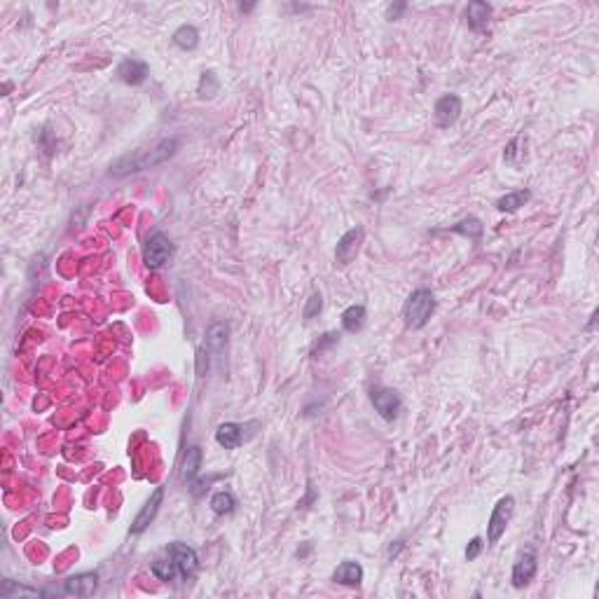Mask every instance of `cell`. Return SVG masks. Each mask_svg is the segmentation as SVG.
Returning <instances> with one entry per match:
<instances>
[{"instance_id": "6da1fadb", "label": "cell", "mask_w": 599, "mask_h": 599, "mask_svg": "<svg viewBox=\"0 0 599 599\" xmlns=\"http://www.w3.org/2000/svg\"><path fill=\"white\" fill-rule=\"evenodd\" d=\"M176 150H178V138H166V141H162V143L155 147V150L143 152V155H138V157L120 159L110 174H113V176H127V174H132V171L152 169V166H157V164L166 162L169 157H174Z\"/></svg>"}, {"instance_id": "7a4b0ae2", "label": "cell", "mask_w": 599, "mask_h": 599, "mask_svg": "<svg viewBox=\"0 0 599 599\" xmlns=\"http://www.w3.org/2000/svg\"><path fill=\"white\" fill-rule=\"evenodd\" d=\"M436 312V298L429 288H419L407 298L405 310H403V319L407 323V328L419 330L429 323V319L433 316Z\"/></svg>"}, {"instance_id": "3957f363", "label": "cell", "mask_w": 599, "mask_h": 599, "mask_svg": "<svg viewBox=\"0 0 599 599\" xmlns=\"http://www.w3.org/2000/svg\"><path fill=\"white\" fill-rule=\"evenodd\" d=\"M171 258H174V244H171V239L166 237L164 232L150 234L143 246V262L147 267L159 269V267H164Z\"/></svg>"}, {"instance_id": "277c9868", "label": "cell", "mask_w": 599, "mask_h": 599, "mask_svg": "<svg viewBox=\"0 0 599 599\" xmlns=\"http://www.w3.org/2000/svg\"><path fill=\"white\" fill-rule=\"evenodd\" d=\"M512 508H515V499L512 497H503L501 501L494 506L492 517H490V522H487V541L490 543H497L503 536L506 527H508V522H510Z\"/></svg>"}, {"instance_id": "5b68a950", "label": "cell", "mask_w": 599, "mask_h": 599, "mask_svg": "<svg viewBox=\"0 0 599 599\" xmlns=\"http://www.w3.org/2000/svg\"><path fill=\"white\" fill-rule=\"evenodd\" d=\"M166 553H169V557L176 562L178 573H181L185 580L195 576L197 566H199V560H197V553L193 551V548L185 546V543H181V541H174V543H169Z\"/></svg>"}, {"instance_id": "8992f818", "label": "cell", "mask_w": 599, "mask_h": 599, "mask_svg": "<svg viewBox=\"0 0 599 599\" xmlns=\"http://www.w3.org/2000/svg\"><path fill=\"white\" fill-rule=\"evenodd\" d=\"M370 400H373L375 410L379 412V417L386 419V422H393L398 417L400 407H403V400H400V396L393 388H375L370 393Z\"/></svg>"}, {"instance_id": "52a82bcc", "label": "cell", "mask_w": 599, "mask_h": 599, "mask_svg": "<svg viewBox=\"0 0 599 599\" xmlns=\"http://www.w3.org/2000/svg\"><path fill=\"white\" fill-rule=\"evenodd\" d=\"M461 115V98L456 94H445L436 101L433 106V117H436V125L447 129L452 127Z\"/></svg>"}, {"instance_id": "ba28073f", "label": "cell", "mask_w": 599, "mask_h": 599, "mask_svg": "<svg viewBox=\"0 0 599 599\" xmlns=\"http://www.w3.org/2000/svg\"><path fill=\"white\" fill-rule=\"evenodd\" d=\"M361 242H363V227H351V230L339 239L337 249H335V260H337L339 267H347V265L358 256Z\"/></svg>"}, {"instance_id": "9c48e42d", "label": "cell", "mask_w": 599, "mask_h": 599, "mask_svg": "<svg viewBox=\"0 0 599 599\" xmlns=\"http://www.w3.org/2000/svg\"><path fill=\"white\" fill-rule=\"evenodd\" d=\"M536 566H539V562H536V553L534 551L520 553L515 566H512V585H515V588H524V585H527L529 580L534 578Z\"/></svg>"}, {"instance_id": "30bf717a", "label": "cell", "mask_w": 599, "mask_h": 599, "mask_svg": "<svg viewBox=\"0 0 599 599\" xmlns=\"http://www.w3.org/2000/svg\"><path fill=\"white\" fill-rule=\"evenodd\" d=\"M162 497H164V490H162V487H157V490L152 492V497L145 501L143 508H141L138 515H136V520H134V524H132V534H141V532H145L147 524H150L152 520H155V515H157L159 506H162Z\"/></svg>"}, {"instance_id": "8fae6325", "label": "cell", "mask_w": 599, "mask_h": 599, "mask_svg": "<svg viewBox=\"0 0 599 599\" xmlns=\"http://www.w3.org/2000/svg\"><path fill=\"white\" fill-rule=\"evenodd\" d=\"M117 78L125 84H143L147 78V64L138 59H125L117 66Z\"/></svg>"}, {"instance_id": "7c38bea8", "label": "cell", "mask_w": 599, "mask_h": 599, "mask_svg": "<svg viewBox=\"0 0 599 599\" xmlns=\"http://www.w3.org/2000/svg\"><path fill=\"white\" fill-rule=\"evenodd\" d=\"M490 17H492V5H490V3H483V0H473V3L466 8L468 28L475 30V33H480V30L487 28V24H490Z\"/></svg>"}, {"instance_id": "4fadbf2b", "label": "cell", "mask_w": 599, "mask_h": 599, "mask_svg": "<svg viewBox=\"0 0 599 599\" xmlns=\"http://www.w3.org/2000/svg\"><path fill=\"white\" fill-rule=\"evenodd\" d=\"M98 585V576L96 573H80V576H71L64 583V592L75 597H89L94 595Z\"/></svg>"}, {"instance_id": "5bb4252c", "label": "cell", "mask_w": 599, "mask_h": 599, "mask_svg": "<svg viewBox=\"0 0 599 599\" xmlns=\"http://www.w3.org/2000/svg\"><path fill=\"white\" fill-rule=\"evenodd\" d=\"M244 440V433H242V426L234 424V422H225L218 426V431H215V442L220 445V447L225 449H234L239 447Z\"/></svg>"}, {"instance_id": "9a60e30c", "label": "cell", "mask_w": 599, "mask_h": 599, "mask_svg": "<svg viewBox=\"0 0 599 599\" xmlns=\"http://www.w3.org/2000/svg\"><path fill=\"white\" fill-rule=\"evenodd\" d=\"M332 580L339 585H351V588H354V585H358L363 580V566L358 564V562H351V560L342 562V564L337 566Z\"/></svg>"}, {"instance_id": "2e32d148", "label": "cell", "mask_w": 599, "mask_h": 599, "mask_svg": "<svg viewBox=\"0 0 599 599\" xmlns=\"http://www.w3.org/2000/svg\"><path fill=\"white\" fill-rule=\"evenodd\" d=\"M227 335H230V325L225 323V321H218V323H213L211 328L206 330V351H213V354H220L222 349H225L227 344Z\"/></svg>"}, {"instance_id": "e0dca14e", "label": "cell", "mask_w": 599, "mask_h": 599, "mask_svg": "<svg viewBox=\"0 0 599 599\" xmlns=\"http://www.w3.org/2000/svg\"><path fill=\"white\" fill-rule=\"evenodd\" d=\"M202 468V449L197 447V445H193V447L185 452L183 456V466H181V478L183 483H190V480L197 478V473H199Z\"/></svg>"}, {"instance_id": "ac0fdd59", "label": "cell", "mask_w": 599, "mask_h": 599, "mask_svg": "<svg viewBox=\"0 0 599 599\" xmlns=\"http://www.w3.org/2000/svg\"><path fill=\"white\" fill-rule=\"evenodd\" d=\"M366 316H368L366 307H363V305H351L342 314V328L347 332L363 330V325H366Z\"/></svg>"}, {"instance_id": "d6986e66", "label": "cell", "mask_w": 599, "mask_h": 599, "mask_svg": "<svg viewBox=\"0 0 599 599\" xmlns=\"http://www.w3.org/2000/svg\"><path fill=\"white\" fill-rule=\"evenodd\" d=\"M174 45L185 49V52H193V49L199 45V33H197L195 26H190V24H183L181 28H176L174 33Z\"/></svg>"}, {"instance_id": "ffe728a7", "label": "cell", "mask_w": 599, "mask_h": 599, "mask_svg": "<svg viewBox=\"0 0 599 599\" xmlns=\"http://www.w3.org/2000/svg\"><path fill=\"white\" fill-rule=\"evenodd\" d=\"M529 197H532V193H529V190H517V193H508V195L501 197V199L497 202V208H499V211L512 213V211H517L520 206H524V204L529 202Z\"/></svg>"}, {"instance_id": "44dd1931", "label": "cell", "mask_w": 599, "mask_h": 599, "mask_svg": "<svg viewBox=\"0 0 599 599\" xmlns=\"http://www.w3.org/2000/svg\"><path fill=\"white\" fill-rule=\"evenodd\" d=\"M237 508V499L232 497V492H215L211 497V510L215 515H230Z\"/></svg>"}, {"instance_id": "7402d4cb", "label": "cell", "mask_w": 599, "mask_h": 599, "mask_svg": "<svg viewBox=\"0 0 599 599\" xmlns=\"http://www.w3.org/2000/svg\"><path fill=\"white\" fill-rule=\"evenodd\" d=\"M452 232L464 234V237H468V239H480V237H483V232H485V225L478 218H475V215H468V218H464L461 222L452 225Z\"/></svg>"}, {"instance_id": "603a6c76", "label": "cell", "mask_w": 599, "mask_h": 599, "mask_svg": "<svg viewBox=\"0 0 599 599\" xmlns=\"http://www.w3.org/2000/svg\"><path fill=\"white\" fill-rule=\"evenodd\" d=\"M152 573H155V576L159 578V580H166V583H169V580H174L176 576H181V573H178V566H176V562L174 560H157V562H152Z\"/></svg>"}, {"instance_id": "cb8c5ba5", "label": "cell", "mask_w": 599, "mask_h": 599, "mask_svg": "<svg viewBox=\"0 0 599 599\" xmlns=\"http://www.w3.org/2000/svg\"><path fill=\"white\" fill-rule=\"evenodd\" d=\"M0 595L8 597V599H15V597H40L42 592L38 590H30V588H21V585H15L12 580H5L3 588H0Z\"/></svg>"}, {"instance_id": "d4e9b609", "label": "cell", "mask_w": 599, "mask_h": 599, "mask_svg": "<svg viewBox=\"0 0 599 599\" xmlns=\"http://www.w3.org/2000/svg\"><path fill=\"white\" fill-rule=\"evenodd\" d=\"M218 87H220V82H218V78H215V73L213 71H204L202 73V82H199V96L202 98H211L215 91H218Z\"/></svg>"}, {"instance_id": "484cf974", "label": "cell", "mask_w": 599, "mask_h": 599, "mask_svg": "<svg viewBox=\"0 0 599 599\" xmlns=\"http://www.w3.org/2000/svg\"><path fill=\"white\" fill-rule=\"evenodd\" d=\"M321 310H323V300H321V293H312V298L307 300V307H305V321H312Z\"/></svg>"}, {"instance_id": "4316f807", "label": "cell", "mask_w": 599, "mask_h": 599, "mask_svg": "<svg viewBox=\"0 0 599 599\" xmlns=\"http://www.w3.org/2000/svg\"><path fill=\"white\" fill-rule=\"evenodd\" d=\"M483 548H485L483 539H480V536H475V539H473L471 543H468V548H466V560H468V562H473L480 553H483Z\"/></svg>"}, {"instance_id": "83f0119b", "label": "cell", "mask_w": 599, "mask_h": 599, "mask_svg": "<svg viewBox=\"0 0 599 599\" xmlns=\"http://www.w3.org/2000/svg\"><path fill=\"white\" fill-rule=\"evenodd\" d=\"M208 351L204 349V347H199L197 349V375H199V377H204V373H206V368H208Z\"/></svg>"}, {"instance_id": "f1b7e54d", "label": "cell", "mask_w": 599, "mask_h": 599, "mask_svg": "<svg viewBox=\"0 0 599 599\" xmlns=\"http://www.w3.org/2000/svg\"><path fill=\"white\" fill-rule=\"evenodd\" d=\"M403 10H405V5H403V3H398V5H391V8L386 10V19H391V21H393V19H398V17H400V12H403Z\"/></svg>"}]
</instances>
